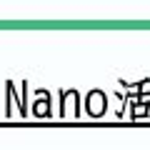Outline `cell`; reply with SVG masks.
<instances>
[{
    "label": "cell",
    "instance_id": "1",
    "mask_svg": "<svg viewBox=\"0 0 150 150\" xmlns=\"http://www.w3.org/2000/svg\"><path fill=\"white\" fill-rule=\"evenodd\" d=\"M88 110H90V115H103V110H105V95L103 93H93L90 100H88Z\"/></svg>",
    "mask_w": 150,
    "mask_h": 150
}]
</instances>
